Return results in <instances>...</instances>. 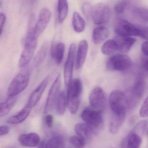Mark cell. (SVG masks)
I'll use <instances>...</instances> for the list:
<instances>
[{"label": "cell", "instance_id": "1", "mask_svg": "<svg viewBox=\"0 0 148 148\" xmlns=\"http://www.w3.org/2000/svg\"><path fill=\"white\" fill-rule=\"evenodd\" d=\"M114 29L117 35L125 36H138L147 40L148 29L135 25L123 19H117L115 23Z\"/></svg>", "mask_w": 148, "mask_h": 148}, {"label": "cell", "instance_id": "2", "mask_svg": "<svg viewBox=\"0 0 148 148\" xmlns=\"http://www.w3.org/2000/svg\"><path fill=\"white\" fill-rule=\"evenodd\" d=\"M67 88V106L71 114H75L78 111L81 101L83 85L78 78L72 80Z\"/></svg>", "mask_w": 148, "mask_h": 148}, {"label": "cell", "instance_id": "3", "mask_svg": "<svg viewBox=\"0 0 148 148\" xmlns=\"http://www.w3.org/2000/svg\"><path fill=\"white\" fill-rule=\"evenodd\" d=\"M146 82L142 76H139L133 86L125 94L127 100V108H134L143 97L146 90Z\"/></svg>", "mask_w": 148, "mask_h": 148}, {"label": "cell", "instance_id": "4", "mask_svg": "<svg viewBox=\"0 0 148 148\" xmlns=\"http://www.w3.org/2000/svg\"><path fill=\"white\" fill-rule=\"evenodd\" d=\"M81 116L94 134H96L103 127L104 122L101 110L93 108H86L82 112Z\"/></svg>", "mask_w": 148, "mask_h": 148}, {"label": "cell", "instance_id": "5", "mask_svg": "<svg viewBox=\"0 0 148 148\" xmlns=\"http://www.w3.org/2000/svg\"><path fill=\"white\" fill-rule=\"evenodd\" d=\"M37 39L33 34V29L28 33L24 43V48L19 59L18 66L23 68L31 60L37 44Z\"/></svg>", "mask_w": 148, "mask_h": 148}, {"label": "cell", "instance_id": "6", "mask_svg": "<svg viewBox=\"0 0 148 148\" xmlns=\"http://www.w3.org/2000/svg\"><path fill=\"white\" fill-rule=\"evenodd\" d=\"M109 102L112 113L126 115L127 108L126 96L123 92L119 90L112 91L109 97Z\"/></svg>", "mask_w": 148, "mask_h": 148}, {"label": "cell", "instance_id": "7", "mask_svg": "<svg viewBox=\"0 0 148 148\" xmlns=\"http://www.w3.org/2000/svg\"><path fill=\"white\" fill-rule=\"evenodd\" d=\"M29 74L28 71H22L16 75L10 84L7 95L8 97H14L21 93L28 85Z\"/></svg>", "mask_w": 148, "mask_h": 148}, {"label": "cell", "instance_id": "8", "mask_svg": "<svg viewBox=\"0 0 148 148\" xmlns=\"http://www.w3.org/2000/svg\"><path fill=\"white\" fill-rule=\"evenodd\" d=\"M133 62L131 58L125 54H117L108 60L107 68L112 71H124L132 66Z\"/></svg>", "mask_w": 148, "mask_h": 148}, {"label": "cell", "instance_id": "9", "mask_svg": "<svg viewBox=\"0 0 148 148\" xmlns=\"http://www.w3.org/2000/svg\"><path fill=\"white\" fill-rule=\"evenodd\" d=\"M110 15L111 12L109 6L104 3H99L92 8L90 15L95 24L102 25L109 21Z\"/></svg>", "mask_w": 148, "mask_h": 148}, {"label": "cell", "instance_id": "10", "mask_svg": "<svg viewBox=\"0 0 148 148\" xmlns=\"http://www.w3.org/2000/svg\"><path fill=\"white\" fill-rule=\"evenodd\" d=\"M61 86V75H59L52 84L48 94L44 108V113L47 114L55 108L56 101L60 93Z\"/></svg>", "mask_w": 148, "mask_h": 148}, {"label": "cell", "instance_id": "11", "mask_svg": "<svg viewBox=\"0 0 148 148\" xmlns=\"http://www.w3.org/2000/svg\"><path fill=\"white\" fill-rule=\"evenodd\" d=\"M76 45L74 43H71L70 46L69 50L67 57L63 69V77L64 82L66 87L68 86L72 80L73 71L75 62V56L76 53Z\"/></svg>", "mask_w": 148, "mask_h": 148}, {"label": "cell", "instance_id": "12", "mask_svg": "<svg viewBox=\"0 0 148 148\" xmlns=\"http://www.w3.org/2000/svg\"><path fill=\"white\" fill-rule=\"evenodd\" d=\"M51 17V13L49 9L44 8L40 12L37 22L33 29V34L38 38L47 27Z\"/></svg>", "mask_w": 148, "mask_h": 148}, {"label": "cell", "instance_id": "13", "mask_svg": "<svg viewBox=\"0 0 148 148\" xmlns=\"http://www.w3.org/2000/svg\"><path fill=\"white\" fill-rule=\"evenodd\" d=\"M89 101L93 108L101 111L104 109L106 107V99L103 89L100 87L95 88L89 94Z\"/></svg>", "mask_w": 148, "mask_h": 148}, {"label": "cell", "instance_id": "14", "mask_svg": "<svg viewBox=\"0 0 148 148\" xmlns=\"http://www.w3.org/2000/svg\"><path fill=\"white\" fill-rule=\"evenodd\" d=\"M49 79V77H45L41 82L36 89L31 93L27 103L28 105L33 108L38 103L47 86Z\"/></svg>", "mask_w": 148, "mask_h": 148}, {"label": "cell", "instance_id": "15", "mask_svg": "<svg viewBox=\"0 0 148 148\" xmlns=\"http://www.w3.org/2000/svg\"><path fill=\"white\" fill-rule=\"evenodd\" d=\"M142 141V137L133 130L123 138L121 148H140Z\"/></svg>", "mask_w": 148, "mask_h": 148}, {"label": "cell", "instance_id": "16", "mask_svg": "<svg viewBox=\"0 0 148 148\" xmlns=\"http://www.w3.org/2000/svg\"><path fill=\"white\" fill-rule=\"evenodd\" d=\"M115 40L118 44V51L125 54L129 53L136 41V39L133 37L119 35H117Z\"/></svg>", "mask_w": 148, "mask_h": 148}, {"label": "cell", "instance_id": "17", "mask_svg": "<svg viewBox=\"0 0 148 148\" xmlns=\"http://www.w3.org/2000/svg\"><path fill=\"white\" fill-rule=\"evenodd\" d=\"M88 51V44L86 40H82L80 42L76 53V67L79 69L84 65Z\"/></svg>", "mask_w": 148, "mask_h": 148}, {"label": "cell", "instance_id": "18", "mask_svg": "<svg viewBox=\"0 0 148 148\" xmlns=\"http://www.w3.org/2000/svg\"><path fill=\"white\" fill-rule=\"evenodd\" d=\"M18 141L21 146L29 147H37L40 142V137L35 133L23 134L19 136Z\"/></svg>", "mask_w": 148, "mask_h": 148}, {"label": "cell", "instance_id": "19", "mask_svg": "<svg viewBox=\"0 0 148 148\" xmlns=\"http://www.w3.org/2000/svg\"><path fill=\"white\" fill-rule=\"evenodd\" d=\"M65 49V44L63 42L55 43L51 47L50 51L51 57L57 65H60L63 60Z\"/></svg>", "mask_w": 148, "mask_h": 148}, {"label": "cell", "instance_id": "20", "mask_svg": "<svg viewBox=\"0 0 148 148\" xmlns=\"http://www.w3.org/2000/svg\"><path fill=\"white\" fill-rule=\"evenodd\" d=\"M33 108L26 104V106L17 114L12 116L7 120V123L11 124H18L24 121L29 115Z\"/></svg>", "mask_w": 148, "mask_h": 148}, {"label": "cell", "instance_id": "21", "mask_svg": "<svg viewBox=\"0 0 148 148\" xmlns=\"http://www.w3.org/2000/svg\"><path fill=\"white\" fill-rule=\"evenodd\" d=\"M125 115H119L112 113L109 122V131L112 134H115L120 130L124 123Z\"/></svg>", "mask_w": 148, "mask_h": 148}, {"label": "cell", "instance_id": "22", "mask_svg": "<svg viewBox=\"0 0 148 148\" xmlns=\"http://www.w3.org/2000/svg\"><path fill=\"white\" fill-rule=\"evenodd\" d=\"M109 31L107 28L103 27H99L94 29L92 34V41L95 44H99L103 42L108 37Z\"/></svg>", "mask_w": 148, "mask_h": 148}, {"label": "cell", "instance_id": "23", "mask_svg": "<svg viewBox=\"0 0 148 148\" xmlns=\"http://www.w3.org/2000/svg\"><path fill=\"white\" fill-rule=\"evenodd\" d=\"M74 130L77 136L84 139L86 142L91 139L94 134L91 128L86 123H77L75 126Z\"/></svg>", "mask_w": 148, "mask_h": 148}, {"label": "cell", "instance_id": "24", "mask_svg": "<svg viewBox=\"0 0 148 148\" xmlns=\"http://www.w3.org/2000/svg\"><path fill=\"white\" fill-rule=\"evenodd\" d=\"M72 25L74 30L76 33H82L85 29L86 23L78 12H75L73 14Z\"/></svg>", "mask_w": 148, "mask_h": 148}, {"label": "cell", "instance_id": "25", "mask_svg": "<svg viewBox=\"0 0 148 148\" xmlns=\"http://www.w3.org/2000/svg\"><path fill=\"white\" fill-rule=\"evenodd\" d=\"M17 98L14 97H8L5 102L0 103V117L8 114L14 106Z\"/></svg>", "mask_w": 148, "mask_h": 148}, {"label": "cell", "instance_id": "26", "mask_svg": "<svg viewBox=\"0 0 148 148\" xmlns=\"http://www.w3.org/2000/svg\"><path fill=\"white\" fill-rule=\"evenodd\" d=\"M118 44L115 40H107L101 48L102 53L107 56L112 55L118 52Z\"/></svg>", "mask_w": 148, "mask_h": 148}, {"label": "cell", "instance_id": "27", "mask_svg": "<svg viewBox=\"0 0 148 148\" xmlns=\"http://www.w3.org/2000/svg\"><path fill=\"white\" fill-rule=\"evenodd\" d=\"M67 106V96L64 91L60 92L56 101L55 108L58 114L63 115L66 111Z\"/></svg>", "mask_w": 148, "mask_h": 148}, {"label": "cell", "instance_id": "28", "mask_svg": "<svg viewBox=\"0 0 148 148\" xmlns=\"http://www.w3.org/2000/svg\"><path fill=\"white\" fill-rule=\"evenodd\" d=\"M48 49V44L47 42L43 43L36 53L34 60V64L35 66L37 67L42 64L45 60Z\"/></svg>", "mask_w": 148, "mask_h": 148}, {"label": "cell", "instance_id": "29", "mask_svg": "<svg viewBox=\"0 0 148 148\" xmlns=\"http://www.w3.org/2000/svg\"><path fill=\"white\" fill-rule=\"evenodd\" d=\"M58 21L62 23L67 18L68 13V3L67 0H58Z\"/></svg>", "mask_w": 148, "mask_h": 148}, {"label": "cell", "instance_id": "30", "mask_svg": "<svg viewBox=\"0 0 148 148\" xmlns=\"http://www.w3.org/2000/svg\"><path fill=\"white\" fill-rule=\"evenodd\" d=\"M64 139L61 135H56L46 143V148H64Z\"/></svg>", "mask_w": 148, "mask_h": 148}, {"label": "cell", "instance_id": "31", "mask_svg": "<svg viewBox=\"0 0 148 148\" xmlns=\"http://www.w3.org/2000/svg\"><path fill=\"white\" fill-rule=\"evenodd\" d=\"M147 121L143 120L137 123L132 130L142 137V136L147 134Z\"/></svg>", "mask_w": 148, "mask_h": 148}, {"label": "cell", "instance_id": "32", "mask_svg": "<svg viewBox=\"0 0 148 148\" xmlns=\"http://www.w3.org/2000/svg\"><path fill=\"white\" fill-rule=\"evenodd\" d=\"M70 144L75 148H84L86 142L78 136H73L70 138Z\"/></svg>", "mask_w": 148, "mask_h": 148}, {"label": "cell", "instance_id": "33", "mask_svg": "<svg viewBox=\"0 0 148 148\" xmlns=\"http://www.w3.org/2000/svg\"><path fill=\"white\" fill-rule=\"evenodd\" d=\"M133 13L141 20L145 22L148 21V10L143 8H136L133 9Z\"/></svg>", "mask_w": 148, "mask_h": 148}, {"label": "cell", "instance_id": "34", "mask_svg": "<svg viewBox=\"0 0 148 148\" xmlns=\"http://www.w3.org/2000/svg\"><path fill=\"white\" fill-rule=\"evenodd\" d=\"M128 6L127 3L123 1L118 3L115 7V10L117 14H123L125 12Z\"/></svg>", "mask_w": 148, "mask_h": 148}, {"label": "cell", "instance_id": "35", "mask_svg": "<svg viewBox=\"0 0 148 148\" xmlns=\"http://www.w3.org/2000/svg\"><path fill=\"white\" fill-rule=\"evenodd\" d=\"M148 97L144 100L140 110V115L141 117H147L148 116Z\"/></svg>", "mask_w": 148, "mask_h": 148}, {"label": "cell", "instance_id": "36", "mask_svg": "<svg viewBox=\"0 0 148 148\" xmlns=\"http://www.w3.org/2000/svg\"><path fill=\"white\" fill-rule=\"evenodd\" d=\"M45 124L48 128H51L54 124V116L50 114L46 115L44 119Z\"/></svg>", "mask_w": 148, "mask_h": 148}, {"label": "cell", "instance_id": "37", "mask_svg": "<svg viewBox=\"0 0 148 148\" xmlns=\"http://www.w3.org/2000/svg\"><path fill=\"white\" fill-rule=\"evenodd\" d=\"M9 127L8 126H0V137L7 134L10 132Z\"/></svg>", "mask_w": 148, "mask_h": 148}, {"label": "cell", "instance_id": "38", "mask_svg": "<svg viewBox=\"0 0 148 148\" xmlns=\"http://www.w3.org/2000/svg\"><path fill=\"white\" fill-rule=\"evenodd\" d=\"M91 8H91V6L89 3H85L83 6V13L86 16H88L90 15Z\"/></svg>", "mask_w": 148, "mask_h": 148}, {"label": "cell", "instance_id": "39", "mask_svg": "<svg viewBox=\"0 0 148 148\" xmlns=\"http://www.w3.org/2000/svg\"><path fill=\"white\" fill-rule=\"evenodd\" d=\"M6 21V16L3 13H0V36L2 32L3 28Z\"/></svg>", "mask_w": 148, "mask_h": 148}, {"label": "cell", "instance_id": "40", "mask_svg": "<svg viewBox=\"0 0 148 148\" xmlns=\"http://www.w3.org/2000/svg\"><path fill=\"white\" fill-rule=\"evenodd\" d=\"M142 51L144 55L145 56L147 57L148 55L147 41L144 42L142 43Z\"/></svg>", "mask_w": 148, "mask_h": 148}, {"label": "cell", "instance_id": "41", "mask_svg": "<svg viewBox=\"0 0 148 148\" xmlns=\"http://www.w3.org/2000/svg\"><path fill=\"white\" fill-rule=\"evenodd\" d=\"M142 67L147 72L148 70V59L147 58H145L142 60Z\"/></svg>", "mask_w": 148, "mask_h": 148}, {"label": "cell", "instance_id": "42", "mask_svg": "<svg viewBox=\"0 0 148 148\" xmlns=\"http://www.w3.org/2000/svg\"><path fill=\"white\" fill-rule=\"evenodd\" d=\"M46 143L44 140L42 141L38 144V148H46Z\"/></svg>", "mask_w": 148, "mask_h": 148}, {"label": "cell", "instance_id": "43", "mask_svg": "<svg viewBox=\"0 0 148 148\" xmlns=\"http://www.w3.org/2000/svg\"><path fill=\"white\" fill-rule=\"evenodd\" d=\"M2 5V2L1 1H0V7H1Z\"/></svg>", "mask_w": 148, "mask_h": 148}, {"label": "cell", "instance_id": "44", "mask_svg": "<svg viewBox=\"0 0 148 148\" xmlns=\"http://www.w3.org/2000/svg\"><path fill=\"white\" fill-rule=\"evenodd\" d=\"M1 97H0V101H1Z\"/></svg>", "mask_w": 148, "mask_h": 148}]
</instances>
